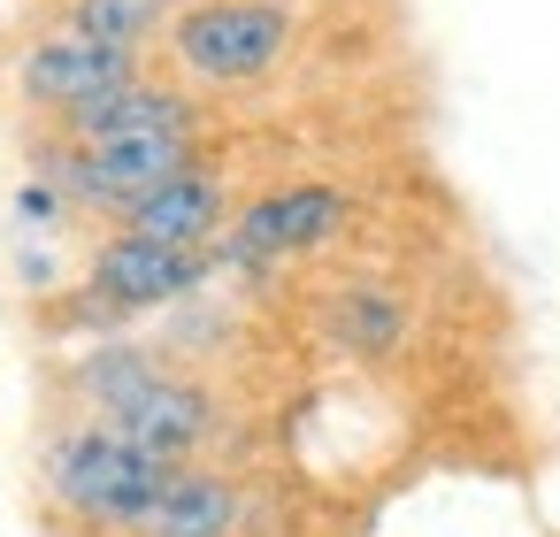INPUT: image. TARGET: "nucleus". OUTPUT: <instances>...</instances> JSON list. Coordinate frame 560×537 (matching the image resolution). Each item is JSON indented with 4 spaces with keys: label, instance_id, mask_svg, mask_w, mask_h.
<instances>
[{
    "label": "nucleus",
    "instance_id": "obj_2",
    "mask_svg": "<svg viewBox=\"0 0 560 537\" xmlns=\"http://www.w3.org/2000/svg\"><path fill=\"white\" fill-rule=\"evenodd\" d=\"M300 39V0H192L170 24V70L200 93H246L284 70Z\"/></svg>",
    "mask_w": 560,
    "mask_h": 537
},
{
    "label": "nucleus",
    "instance_id": "obj_4",
    "mask_svg": "<svg viewBox=\"0 0 560 537\" xmlns=\"http://www.w3.org/2000/svg\"><path fill=\"white\" fill-rule=\"evenodd\" d=\"M346 223H353V192H346V185H330V177H292V185L254 192L208 254H215V269L261 277V269H284V261H300V254H323Z\"/></svg>",
    "mask_w": 560,
    "mask_h": 537
},
{
    "label": "nucleus",
    "instance_id": "obj_7",
    "mask_svg": "<svg viewBox=\"0 0 560 537\" xmlns=\"http://www.w3.org/2000/svg\"><path fill=\"white\" fill-rule=\"evenodd\" d=\"M231 215H238V200H231L223 170L192 162V170L162 177L147 200H131V208L116 215V231H139V238H162V246H192V254H208V246L231 231Z\"/></svg>",
    "mask_w": 560,
    "mask_h": 537
},
{
    "label": "nucleus",
    "instance_id": "obj_12",
    "mask_svg": "<svg viewBox=\"0 0 560 537\" xmlns=\"http://www.w3.org/2000/svg\"><path fill=\"white\" fill-rule=\"evenodd\" d=\"M162 369H170V361H162L154 346H139V338H101V346L78 361V376H70V384H78V399L93 407V422H108V415H116V407H131Z\"/></svg>",
    "mask_w": 560,
    "mask_h": 537
},
{
    "label": "nucleus",
    "instance_id": "obj_13",
    "mask_svg": "<svg viewBox=\"0 0 560 537\" xmlns=\"http://www.w3.org/2000/svg\"><path fill=\"white\" fill-rule=\"evenodd\" d=\"M62 215H70V192H62L55 177H32V185L16 192V223H24V231H62Z\"/></svg>",
    "mask_w": 560,
    "mask_h": 537
},
{
    "label": "nucleus",
    "instance_id": "obj_3",
    "mask_svg": "<svg viewBox=\"0 0 560 537\" xmlns=\"http://www.w3.org/2000/svg\"><path fill=\"white\" fill-rule=\"evenodd\" d=\"M208 277H215V254L162 246V238H139V231H108V238H93V254H85L78 307H85L101 330H124L131 315H162V307L200 300Z\"/></svg>",
    "mask_w": 560,
    "mask_h": 537
},
{
    "label": "nucleus",
    "instance_id": "obj_10",
    "mask_svg": "<svg viewBox=\"0 0 560 537\" xmlns=\"http://www.w3.org/2000/svg\"><path fill=\"white\" fill-rule=\"evenodd\" d=\"M238 522H246V491L231 476L177 468L170 491H162V506H154V522L139 537H238Z\"/></svg>",
    "mask_w": 560,
    "mask_h": 537
},
{
    "label": "nucleus",
    "instance_id": "obj_11",
    "mask_svg": "<svg viewBox=\"0 0 560 537\" xmlns=\"http://www.w3.org/2000/svg\"><path fill=\"white\" fill-rule=\"evenodd\" d=\"M185 9H192V0H55V24L147 55L154 39H170V24H177Z\"/></svg>",
    "mask_w": 560,
    "mask_h": 537
},
{
    "label": "nucleus",
    "instance_id": "obj_8",
    "mask_svg": "<svg viewBox=\"0 0 560 537\" xmlns=\"http://www.w3.org/2000/svg\"><path fill=\"white\" fill-rule=\"evenodd\" d=\"M108 430H124L131 445H147V453H162V460H185V453H200V445L215 437V392H208L200 376L162 369L131 407L108 415Z\"/></svg>",
    "mask_w": 560,
    "mask_h": 537
},
{
    "label": "nucleus",
    "instance_id": "obj_6",
    "mask_svg": "<svg viewBox=\"0 0 560 537\" xmlns=\"http://www.w3.org/2000/svg\"><path fill=\"white\" fill-rule=\"evenodd\" d=\"M208 131V108L192 85H116L70 116H55V139H200Z\"/></svg>",
    "mask_w": 560,
    "mask_h": 537
},
{
    "label": "nucleus",
    "instance_id": "obj_1",
    "mask_svg": "<svg viewBox=\"0 0 560 537\" xmlns=\"http://www.w3.org/2000/svg\"><path fill=\"white\" fill-rule=\"evenodd\" d=\"M177 468H185V460H162V453L131 445V437L108 430V422L62 430L55 453H47L55 499H62L93 537H139V529L154 522V506H162V491H170Z\"/></svg>",
    "mask_w": 560,
    "mask_h": 537
},
{
    "label": "nucleus",
    "instance_id": "obj_5",
    "mask_svg": "<svg viewBox=\"0 0 560 537\" xmlns=\"http://www.w3.org/2000/svg\"><path fill=\"white\" fill-rule=\"evenodd\" d=\"M16 101L39 108V116H70L116 85H139L147 78V55L139 47H108V39H85V32H39L24 55H16Z\"/></svg>",
    "mask_w": 560,
    "mask_h": 537
},
{
    "label": "nucleus",
    "instance_id": "obj_9",
    "mask_svg": "<svg viewBox=\"0 0 560 537\" xmlns=\"http://www.w3.org/2000/svg\"><path fill=\"white\" fill-rule=\"evenodd\" d=\"M323 338L346 353V361H392L399 346H407V330H415V315H407V300L392 292V284H376V277H346L330 300H323Z\"/></svg>",
    "mask_w": 560,
    "mask_h": 537
}]
</instances>
